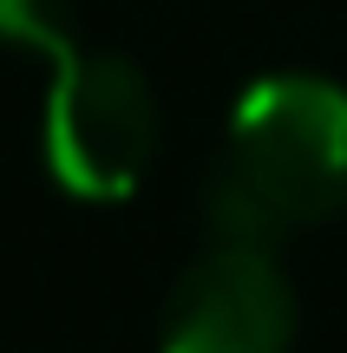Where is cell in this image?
Wrapping results in <instances>:
<instances>
[{
    "instance_id": "6da1fadb",
    "label": "cell",
    "mask_w": 347,
    "mask_h": 353,
    "mask_svg": "<svg viewBox=\"0 0 347 353\" xmlns=\"http://www.w3.org/2000/svg\"><path fill=\"white\" fill-rule=\"evenodd\" d=\"M204 210L217 242H275L347 210V92L321 72L243 85Z\"/></svg>"
},
{
    "instance_id": "7a4b0ae2",
    "label": "cell",
    "mask_w": 347,
    "mask_h": 353,
    "mask_svg": "<svg viewBox=\"0 0 347 353\" xmlns=\"http://www.w3.org/2000/svg\"><path fill=\"white\" fill-rule=\"evenodd\" d=\"M0 46L46 59L39 157L52 183L79 203L138 196L157 157V99L138 65L118 52H92L66 0H0Z\"/></svg>"
},
{
    "instance_id": "3957f363",
    "label": "cell",
    "mask_w": 347,
    "mask_h": 353,
    "mask_svg": "<svg viewBox=\"0 0 347 353\" xmlns=\"http://www.w3.org/2000/svg\"><path fill=\"white\" fill-rule=\"evenodd\" d=\"M295 294L269 242H210L177 275L157 353H288Z\"/></svg>"
}]
</instances>
